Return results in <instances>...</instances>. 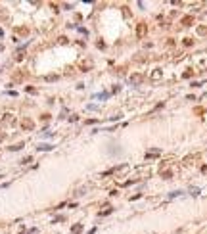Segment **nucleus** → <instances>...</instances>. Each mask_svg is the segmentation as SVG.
Segmentation results:
<instances>
[{
    "label": "nucleus",
    "instance_id": "10",
    "mask_svg": "<svg viewBox=\"0 0 207 234\" xmlns=\"http://www.w3.org/2000/svg\"><path fill=\"white\" fill-rule=\"evenodd\" d=\"M23 129H33V123L29 119H25V121H23Z\"/></svg>",
    "mask_w": 207,
    "mask_h": 234
},
{
    "label": "nucleus",
    "instance_id": "8",
    "mask_svg": "<svg viewBox=\"0 0 207 234\" xmlns=\"http://www.w3.org/2000/svg\"><path fill=\"white\" fill-rule=\"evenodd\" d=\"M161 177L163 178H171L173 177V171H161Z\"/></svg>",
    "mask_w": 207,
    "mask_h": 234
},
{
    "label": "nucleus",
    "instance_id": "3",
    "mask_svg": "<svg viewBox=\"0 0 207 234\" xmlns=\"http://www.w3.org/2000/svg\"><path fill=\"white\" fill-rule=\"evenodd\" d=\"M2 121H4V125H13V123H15V119H13V115H12V113H6Z\"/></svg>",
    "mask_w": 207,
    "mask_h": 234
},
{
    "label": "nucleus",
    "instance_id": "12",
    "mask_svg": "<svg viewBox=\"0 0 207 234\" xmlns=\"http://www.w3.org/2000/svg\"><path fill=\"white\" fill-rule=\"evenodd\" d=\"M190 192H192L194 196H198V194H200V188H190Z\"/></svg>",
    "mask_w": 207,
    "mask_h": 234
},
{
    "label": "nucleus",
    "instance_id": "6",
    "mask_svg": "<svg viewBox=\"0 0 207 234\" xmlns=\"http://www.w3.org/2000/svg\"><path fill=\"white\" fill-rule=\"evenodd\" d=\"M81 232H83V225H75L71 228V234H81Z\"/></svg>",
    "mask_w": 207,
    "mask_h": 234
},
{
    "label": "nucleus",
    "instance_id": "4",
    "mask_svg": "<svg viewBox=\"0 0 207 234\" xmlns=\"http://www.w3.org/2000/svg\"><path fill=\"white\" fill-rule=\"evenodd\" d=\"M152 81H157V79H161V69H154V73L150 75Z\"/></svg>",
    "mask_w": 207,
    "mask_h": 234
},
{
    "label": "nucleus",
    "instance_id": "2",
    "mask_svg": "<svg viewBox=\"0 0 207 234\" xmlns=\"http://www.w3.org/2000/svg\"><path fill=\"white\" fill-rule=\"evenodd\" d=\"M142 81H144L142 73H134V75H130V82H132V84H140Z\"/></svg>",
    "mask_w": 207,
    "mask_h": 234
},
{
    "label": "nucleus",
    "instance_id": "9",
    "mask_svg": "<svg viewBox=\"0 0 207 234\" xmlns=\"http://www.w3.org/2000/svg\"><path fill=\"white\" fill-rule=\"evenodd\" d=\"M39 150H42V152H48V150H52V146H48V144H40V146H39Z\"/></svg>",
    "mask_w": 207,
    "mask_h": 234
},
{
    "label": "nucleus",
    "instance_id": "11",
    "mask_svg": "<svg viewBox=\"0 0 207 234\" xmlns=\"http://www.w3.org/2000/svg\"><path fill=\"white\" fill-rule=\"evenodd\" d=\"M198 35H207V27H198Z\"/></svg>",
    "mask_w": 207,
    "mask_h": 234
},
{
    "label": "nucleus",
    "instance_id": "13",
    "mask_svg": "<svg viewBox=\"0 0 207 234\" xmlns=\"http://www.w3.org/2000/svg\"><path fill=\"white\" fill-rule=\"evenodd\" d=\"M184 44H186V46H192V38H184Z\"/></svg>",
    "mask_w": 207,
    "mask_h": 234
},
{
    "label": "nucleus",
    "instance_id": "1",
    "mask_svg": "<svg viewBox=\"0 0 207 234\" xmlns=\"http://www.w3.org/2000/svg\"><path fill=\"white\" fill-rule=\"evenodd\" d=\"M146 33H148V25H146V23H138V25H136V37L138 38H144Z\"/></svg>",
    "mask_w": 207,
    "mask_h": 234
},
{
    "label": "nucleus",
    "instance_id": "7",
    "mask_svg": "<svg viewBox=\"0 0 207 234\" xmlns=\"http://www.w3.org/2000/svg\"><path fill=\"white\" fill-rule=\"evenodd\" d=\"M81 67H83V69H90L92 62H90V60H88V62H83V63H81Z\"/></svg>",
    "mask_w": 207,
    "mask_h": 234
},
{
    "label": "nucleus",
    "instance_id": "5",
    "mask_svg": "<svg viewBox=\"0 0 207 234\" xmlns=\"http://www.w3.org/2000/svg\"><path fill=\"white\" fill-rule=\"evenodd\" d=\"M194 23V17L192 15H186V17H182V25H192Z\"/></svg>",
    "mask_w": 207,
    "mask_h": 234
}]
</instances>
